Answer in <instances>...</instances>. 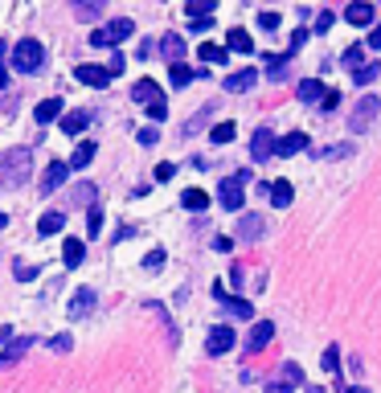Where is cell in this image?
I'll use <instances>...</instances> for the list:
<instances>
[{"instance_id":"1","label":"cell","mask_w":381,"mask_h":393,"mask_svg":"<svg viewBox=\"0 0 381 393\" xmlns=\"http://www.w3.org/2000/svg\"><path fill=\"white\" fill-rule=\"evenodd\" d=\"M29 172H33V152L29 147H13L4 156V164H0V184L4 189H21L29 180Z\"/></svg>"},{"instance_id":"2","label":"cell","mask_w":381,"mask_h":393,"mask_svg":"<svg viewBox=\"0 0 381 393\" xmlns=\"http://www.w3.org/2000/svg\"><path fill=\"white\" fill-rule=\"evenodd\" d=\"M13 66H17L21 74H37L41 66H46V46L37 41V37H25L13 46Z\"/></svg>"},{"instance_id":"3","label":"cell","mask_w":381,"mask_h":393,"mask_svg":"<svg viewBox=\"0 0 381 393\" xmlns=\"http://www.w3.org/2000/svg\"><path fill=\"white\" fill-rule=\"evenodd\" d=\"M135 33V25L127 21V16H115V21H107V25H99V29L90 33V46H123L127 37Z\"/></svg>"},{"instance_id":"4","label":"cell","mask_w":381,"mask_h":393,"mask_svg":"<svg viewBox=\"0 0 381 393\" xmlns=\"http://www.w3.org/2000/svg\"><path fill=\"white\" fill-rule=\"evenodd\" d=\"M246 177H250V172H234V177H226L221 184H217V201H221V209H230V213L242 209V201H246Z\"/></svg>"},{"instance_id":"5","label":"cell","mask_w":381,"mask_h":393,"mask_svg":"<svg viewBox=\"0 0 381 393\" xmlns=\"http://www.w3.org/2000/svg\"><path fill=\"white\" fill-rule=\"evenodd\" d=\"M381 115V98L377 95H361L357 107L348 111V131H369V123Z\"/></svg>"},{"instance_id":"6","label":"cell","mask_w":381,"mask_h":393,"mask_svg":"<svg viewBox=\"0 0 381 393\" xmlns=\"http://www.w3.org/2000/svg\"><path fill=\"white\" fill-rule=\"evenodd\" d=\"M275 156V131L271 127H259L254 135H250V160L254 164H266Z\"/></svg>"},{"instance_id":"7","label":"cell","mask_w":381,"mask_h":393,"mask_svg":"<svg viewBox=\"0 0 381 393\" xmlns=\"http://www.w3.org/2000/svg\"><path fill=\"white\" fill-rule=\"evenodd\" d=\"M95 303H99V295L90 291V287H78V291L70 295L66 315H70V320H83V315H90V311H95Z\"/></svg>"},{"instance_id":"8","label":"cell","mask_w":381,"mask_h":393,"mask_svg":"<svg viewBox=\"0 0 381 393\" xmlns=\"http://www.w3.org/2000/svg\"><path fill=\"white\" fill-rule=\"evenodd\" d=\"M266 238V217L263 213H246L238 221V242H263Z\"/></svg>"},{"instance_id":"9","label":"cell","mask_w":381,"mask_h":393,"mask_svg":"<svg viewBox=\"0 0 381 393\" xmlns=\"http://www.w3.org/2000/svg\"><path fill=\"white\" fill-rule=\"evenodd\" d=\"M234 348V328L230 324H217L209 336H205V352L209 357H221V352H230Z\"/></svg>"},{"instance_id":"10","label":"cell","mask_w":381,"mask_h":393,"mask_svg":"<svg viewBox=\"0 0 381 393\" xmlns=\"http://www.w3.org/2000/svg\"><path fill=\"white\" fill-rule=\"evenodd\" d=\"M33 336H13V340L4 344V348H0V369H9V365H17L21 357H25V352H29V348H33Z\"/></svg>"},{"instance_id":"11","label":"cell","mask_w":381,"mask_h":393,"mask_svg":"<svg viewBox=\"0 0 381 393\" xmlns=\"http://www.w3.org/2000/svg\"><path fill=\"white\" fill-rule=\"evenodd\" d=\"M271 340H275V324H271V320H259L246 336V352H263Z\"/></svg>"},{"instance_id":"12","label":"cell","mask_w":381,"mask_h":393,"mask_svg":"<svg viewBox=\"0 0 381 393\" xmlns=\"http://www.w3.org/2000/svg\"><path fill=\"white\" fill-rule=\"evenodd\" d=\"M74 78H78V82H86V86H95V90L111 86V74H107L103 66H74Z\"/></svg>"},{"instance_id":"13","label":"cell","mask_w":381,"mask_h":393,"mask_svg":"<svg viewBox=\"0 0 381 393\" xmlns=\"http://www.w3.org/2000/svg\"><path fill=\"white\" fill-rule=\"evenodd\" d=\"M254 82H259V70H238V74H230V78L221 82V86H226V95H246L250 86H254Z\"/></svg>"},{"instance_id":"14","label":"cell","mask_w":381,"mask_h":393,"mask_svg":"<svg viewBox=\"0 0 381 393\" xmlns=\"http://www.w3.org/2000/svg\"><path fill=\"white\" fill-rule=\"evenodd\" d=\"M70 177V164L66 160H53L50 168H46V177H41V193H53V189H62Z\"/></svg>"},{"instance_id":"15","label":"cell","mask_w":381,"mask_h":393,"mask_svg":"<svg viewBox=\"0 0 381 393\" xmlns=\"http://www.w3.org/2000/svg\"><path fill=\"white\" fill-rule=\"evenodd\" d=\"M214 295H217V303L230 311V315H238V320H250V315H254V308H250L246 299H234V295H226V291H221V283L214 287Z\"/></svg>"},{"instance_id":"16","label":"cell","mask_w":381,"mask_h":393,"mask_svg":"<svg viewBox=\"0 0 381 393\" xmlns=\"http://www.w3.org/2000/svg\"><path fill=\"white\" fill-rule=\"evenodd\" d=\"M299 103H308V107H315V103H324V95H328V86H324V82L320 78H303L299 82Z\"/></svg>"},{"instance_id":"17","label":"cell","mask_w":381,"mask_h":393,"mask_svg":"<svg viewBox=\"0 0 381 393\" xmlns=\"http://www.w3.org/2000/svg\"><path fill=\"white\" fill-rule=\"evenodd\" d=\"M132 98H135V103H144V107H152V103H165L160 86H156L152 78H140V82H135V86H132Z\"/></svg>"},{"instance_id":"18","label":"cell","mask_w":381,"mask_h":393,"mask_svg":"<svg viewBox=\"0 0 381 393\" xmlns=\"http://www.w3.org/2000/svg\"><path fill=\"white\" fill-rule=\"evenodd\" d=\"M345 21H348V25H357V29H365V25H373V21H377V9H373V4H348Z\"/></svg>"},{"instance_id":"19","label":"cell","mask_w":381,"mask_h":393,"mask_svg":"<svg viewBox=\"0 0 381 393\" xmlns=\"http://www.w3.org/2000/svg\"><path fill=\"white\" fill-rule=\"evenodd\" d=\"M303 147H308V135L303 131H287L283 140H275V156H296Z\"/></svg>"},{"instance_id":"20","label":"cell","mask_w":381,"mask_h":393,"mask_svg":"<svg viewBox=\"0 0 381 393\" xmlns=\"http://www.w3.org/2000/svg\"><path fill=\"white\" fill-rule=\"evenodd\" d=\"M275 385H283L287 393H291V389H299V385H303V369H299L296 360H287V365L279 369V377H275Z\"/></svg>"},{"instance_id":"21","label":"cell","mask_w":381,"mask_h":393,"mask_svg":"<svg viewBox=\"0 0 381 393\" xmlns=\"http://www.w3.org/2000/svg\"><path fill=\"white\" fill-rule=\"evenodd\" d=\"M266 197H271V205H279V209H287V205H291V197H296V189H291V180H271V189H266Z\"/></svg>"},{"instance_id":"22","label":"cell","mask_w":381,"mask_h":393,"mask_svg":"<svg viewBox=\"0 0 381 393\" xmlns=\"http://www.w3.org/2000/svg\"><path fill=\"white\" fill-rule=\"evenodd\" d=\"M226 53H254L250 33L246 29H230V33H226Z\"/></svg>"},{"instance_id":"23","label":"cell","mask_w":381,"mask_h":393,"mask_svg":"<svg viewBox=\"0 0 381 393\" xmlns=\"http://www.w3.org/2000/svg\"><path fill=\"white\" fill-rule=\"evenodd\" d=\"M160 53H165L172 66H177V62L184 58V37H181V33H165V41H160Z\"/></svg>"},{"instance_id":"24","label":"cell","mask_w":381,"mask_h":393,"mask_svg":"<svg viewBox=\"0 0 381 393\" xmlns=\"http://www.w3.org/2000/svg\"><path fill=\"white\" fill-rule=\"evenodd\" d=\"M37 123H53V119H62V98H41L33 111Z\"/></svg>"},{"instance_id":"25","label":"cell","mask_w":381,"mask_h":393,"mask_svg":"<svg viewBox=\"0 0 381 393\" xmlns=\"http://www.w3.org/2000/svg\"><path fill=\"white\" fill-rule=\"evenodd\" d=\"M86 123H90V111H66V115H62V123H58V127L66 131V135H78V131H83Z\"/></svg>"},{"instance_id":"26","label":"cell","mask_w":381,"mask_h":393,"mask_svg":"<svg viewBox=\"0 0 381 393\" xmlns=\"http://www.w3.org/2000/svg\"><path fill=\"white\" fill-rule=\"evenodd\" d=\"M197 58H201V62H217V66H226V62H230L226 46H214V41H201V46H197Z\"/></svg>"},{"instance_id":"27","label":"cell","mask_w":381,"mask_h":393,"mask_svg":"<svg viewBox=\"0 0 381 393\" xmlns=\"http://www.w3.org/2000/svg\"><path fill=\"white\" fill-rule=\"evenodd\" d=\"M86 254V242L83 238H66V246H62V258H66V266H78Z\"/></svg>"},{"instance_id":"28","label":"cell","mask_w":381,"mask_h":393,"mask_svg":"<svg viewBox=\"0 0 381 393\" xmlns=\"http://www.w3.org/2000/svg\"><path fill=\"white\" fill-rule=\"evenodd\" d=\"M95 152H99V147L90 144V140H83V144L74 147V156H70V168H86V164L95 160Z\"/></svg>"},{"instance_id":"29","label":"cell","mask_w":381,"mask_h":393,"mask_svg":"<svg viewBox=\"0 0 381 393\" xmlns=\"http://www.w3.org/2000/svg\"><path fill=\"white\" fill-rule=\"evenodd\" d=\"M181 205H184V209H193V213H201L205 205H209V193H201V189H184Z\"/></svg>"},{"instance_id":"30","label":"cell","mask_w":381,"mask_h":393,"mask_svg":"<svg viewBox=\"0 0 381 393\" xmlns=\"http://www.w3.org/2000/svg\"><path fill=\"white\" fill-rule=\"evenodd\" d=\"M214 9H217V0H189V4H184V13L193 16V21H209Z\"/></svg>"},{"instance_id":"31","label":"cell","mask_w":381,"mask_h":393,"mask_svg":"<svg viewBox=\"0 0 381 393\" xmlns=\"http://www.w3.org/2000/svg\"><path fill=\"white\" fill-rule=\"evenodd\" d=\"M62 226H66V217H62V213H46V217L37 221V234H41V238H53Z\"/></svg>"},{"instance_id":"32","label":"cell","mask_w":381,"mask_h":393,"mask_svg":"<svg viewBox=\"0 0 381 393\" xmlns=\"http://www.w3.org/2000/svg\"><path fill=\"white\" fill-rule=\"evenodd\" d=\"M168 78H172V86H177V90H181V86H189V82L197 78V70H189V66H172V70H168Z\"/></svg>"},{"instance_id":"33","label":"cell","mask_w":381,"mask_h":393,"mask_svg":"<svg viewBox=\"0 0 381 393\" xmlns=\"http://www.w3.org/2000/svg\"><path fill=\"white\" fill-rule=\"evenodd\" d=\"M86 238H99L103 234V205H90V209H86Z\"/></svg>"},{"instance_id":"34","label":"cell","mask_w":381,"mask_h":393,"mask_svg":"<svg viewBox=\"0 0 381 393\" xmlns=\"http://www.w3.org/2000/svg\"><path fill=\"white\" fill-rule=\"evenodd\" d=\"M74 16L78 21H95V16H103V4L99 0H83V4H74Z\"/></svg>"},{"instance_id":"35","label":"cell","mask_w":381,"mask_h":393,"mask_svg":"<svg viewBox=\"0 0 381 393\" xmlns=\"http://www.w3.org/2000/svg\"><path fill=\"white\" fill-rule=\"evenodd\" d=\"M361 58H365V49H361V46H348L340 62H345V70H353V74H357V70H361V66H365Z\"/></svg>"},{"instance_id":"36","label":"cell","mask_w":381,"mask_h":393,"mask_svg":"<svg viewBox=\"0 0 381 393\" xmlns=\"http://www.w3.org/2000/svg\"><path fill=\"white\" fill-rule=\"evenodd\" d=\"M70 201H74V205H86V209H90V205H95V184H78V189L70 193Z\"/></svg>"},{"instance_id":"37","label":"cell","mask_w":381,"mask_h":393,"mask_svg":"<svg viewBox=\"0 0 381 393\" xmlns=\"http://www.w3.org/2000/svg\"><path fill=\"white\" fill-rule=\"evenodd\" d=\"M234 135H238V127H234V123H217V127L209 131V140H214V144H230Z\"/></svg>"},{"instance_id":"38","label":"cell","mask_w":381,"mask_h":393,"mask_svg":"<svg viewBox=\"0 0 381 393\" xmlns=\"http://www.w3.org/2000/svg\"><path fill=\"white\" fill-rule=\"evenodd\" d=\"M377 74H381V66H377V62H365L361 70H357V74H353V78H357V86H369V82L377 78Z\"/></svg>"},{"instance_id":"39","label":"cell","mask_w":381,"mask_h":393,"mask_svg":"<svg viewBox=\"0 0 381 393\" xmlns=\"http://www.w3.org/2000/svg\"><path fill=\"white\" fill-rule=\"evenodd\" d=\"M324 369H328V373H340V348H336V344L324 348Z\"/></svg>"},{"instance_id":"40","label":"cell","mask_w":381,"mask_h":393,"mask_svg":"<svg viewBox=\"0 0 381 393\" xmlns=\"http://www.w3.org/2000/svg\"><path fill=\"white\" fill-rule=\"evenodd\" d=\"M160 266H165V250H148V258H144V271H152V275H156Z\"/></svg>"},{"instance_id":"41","label":"cell","mask_w":381,"mask_h":393,"mask_svg":"<svg viewBox=\"0 0 381 393\" xmlns=\"http://www.w3.org/2000/svg\"><path fill=\"white\" fill-rule=\"evenodd\" d=\"M13 275H17V283H29V278H37V266H29V262H17V266H13Z\"/></svg>"},{"instance_id":"42","label":"cell","mask_w":381,"mask_h":393,"mask_svg":"<svg viewBox=\"0 0 381 393\" xmlns=\"http://www.w3.org/2000/svg\"><path fill=\"white\" fill-rule=\"evenodd\" d=\"M123 70H127V62H123V53H111V62H107V74H111V78H119Z\"/></svg>"},{"instance_id":"43","label":"cell","mask_w":381,"mask_h":393,"mask_svg":"<svg viewBox=\"0 0 381 393\" xmlns=\"http://www.w3.org/2000/svg\"><path fill=\"white\" fill-rule=\"evenodd\" d=\"M156 140H160V131H156V127H140V144H144V147H152Z\"/></svg>"},{"instance_id":"44","label":"cell","mask_w":381,"mask_h":393,"mask_svg":"<svg viewBox=\"0 0 381 393\" xmlns=\"http://www.w3.org/2000/svg\"><path fill=\"white\" fill-rule=\"evenodd\" d=\"M50 348H53V352H70V348H74V340H70V336H53Z\"/></svg>"},{"instance_id":"45","label":"cell","mask_w":381,"mask_h":393,"mask_svg":"<svg viewBox=\"0 0 381 393\" xmlns=\"http://www.w3.org/2000/svg\"><path fill=\"white\" fill-rule=\"evenodd\" d=\"M259 25L263 29H279V13H259Z\"/></svg>"},{"instance_id":"46","label":"cell","mask_w":381,"mask_h":393,"mask_svg":"<svg viewBox=\"0 0 381 393\" xmlns=\"http://www.w3.org/2000/svg\"><path fill=\"white\" fill-rule=\"evenodd\" d=\"M177 177V164H160V168H156V180H172Z\"/></svg>"},{"instance_id":"47","label":"cell","mask_w":381,"mask_h":393,"mask_svg":"<svg viewBox=\"0 0 381 393\" xmlns=\"http://www.w3.org/2000/svg\"><path fill=\"white\" fill-rule=\"evenodd\" d=\"M328 25H332V13L324 9V13L315 16V33H328Z\"/></svg>"},{"instance_id":"48","label":"cell","mask_w":381,"mask_h":393,"mask_svg":"<svg viewBox=\"0 0 381 393\" xmlns=\"http://www.w3.org/2000/svg\"><path fill=\"white\" fill-rule=\"evenodd\" d=\"M336 103H340V90H328V95H324V103H320V107H324V111H336Z\"/></svg>"},{"instance_id":"49","label":"cell","mask_w":381,"mask_h":393,"mask_svg":"<svg viewBox=\"0 0 381 393\" xmlns=\"http://www.w3.org/2000/svg\"><path fill=\"white\" fill-rule=\"evenodd\" d=\"M148 115L156 119V123H160V119H168V107H165V103H152V107H148Z\"/></svg>"},{"instance_id":"50","label":"cell","mask_w":381,"mask_h":393,"mask_svg":"<svg viewBox=\"0 0 381 393\" xmlns=\"http://www.w3.org/2000/svg\"><path fill=\"white\" fill-rule=\"evenodd\" d=\"M365 46H369V49H381V21L373 25V33H369V41H365Z\"/></svg>"},{"instance_id":"51","label":"cell","mask_w":381,"mask_h":393,"mask_svg":"<svg viewBox=\"0 0 381 393\" xmlns=\"http://www.w3.org/2000/svg\"><path fill=\"white\" fill-rule=\"evenodd\" d=\"M13 340V328H0V344H9Z\"/></svg>"},{"instance_id":"52","label":"cell","mask_w":381,"mask_h":393,"mask_svg":"<svg viewBox=\"0 0 381 393\" xmlns=\"http://www.w3.org/2000/svg\"><path fill=\"white\" fill-rule=\"evenodd\" d=\"M345 393H369V389H365V385H348Z\"/></svg>"},{"instance_id":"53","label":"cell","mask_w":381,"mask_h":393,"mask_svg":"<svg viewBox=\"0 0 381 393\" xmlns=\"http://www.w3.org/2000/svg\"><path fill=\"white\" fill-rule=\"evenodd\" d=\"M0 229H9V217H4V213H0Z\"/></svg>"}]
</instances>
